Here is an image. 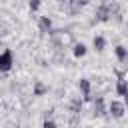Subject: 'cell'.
<instances>
[{
    "label": "cell",
    "instance_id": "6da1fadb",
    "mask_svg": "<svg viewBox=\"0 0 128 128\" xmlns=\"http://www.w3.org/2000/svg\"><path fill=\"white\" fill-rule=\"evenodd\" d=\"M94 16H96L98 22H108V20L112 18V12H110V8H108V2H104L102 6H98L96 12H94Z\"/></svg>",
    "mask_w": 128,
    "mask_h": 128
},
{
    "label": "cell",
    "instance_id": "7a4b0ae2",
    "mask_svg": "<svg viewBox=\"0 0 128 128\" xmlns=\"http://www.w3.org/2000/svg\"><path fill=\"white\" fill-rule=\"evenodd\" d=\"M10 68H12V52L4 50L0 54V72H8Z\"/></svg>",
    "mask_w": 128,
    "mask_h": 128
},
{
    "label": "cell",
    "instance_id": "3957f363",
    "mask_svg": "<svg viewBox=\"0 0 128 128\" xmlns=\"http://www.w3.org/2000/svg\"><path fill=\"white\" fill-rule=\"evenodd\" d=\"M108 110H110V114H112L114 118H122V116H124V112H126V106H124L122 102H118V100H112Z\"/></svg>",
    "mask_w": 128,
    "mask_h": 128
},
{
    "label": "cell",
    "instance_id": "277c9868",
    "mask_svg": "<svg viewBox=\"0 0 128 128\" xmlns=\"http://www.w3.org/2000/svg\"><path fill=\"white\" fill-rule=\"evenodd\" d=\"M114 52H116V58H118L122 64H128V48H126V46L118 44V46L114 48Z\"/></svg>",
    "mask_w": 128,
    "mask_h": 128
},
{
    "label": "cell",
    "instance_id": "5b68a950",
    "mask_svg": "<svg viewBox=\"0 0 128 128\" xmlns=\"http://www.w3.org/2000/svg\"><path fill=\"white\" fill-rule=\"evenodd\" d=\"M38 30H40L42 34L50 32V30H52V20H50L48 16H42V18L38 20Z\"/></svg>",
    "mask_w": 128,
    "mask_h": 128
},
{
    "label": "cell",
    "instance_id": "8992f818",
    "mask_svg": "<svg viewBox=\"0 0 128 128\" xmlns=\"http://www.w3.org/2000/svg\"><path fill=\"white\" fill-rule=\"evenodd\" d=\"M128 92V80L124 78V76H120L118 80H116V94L118 96H124Z\"/></svg>",
    "mask_w": 128,
    "mask_h": 128
},
{
    "label": "cell",
    "instance_id": "52a82bcc",
    "mask_svg": "<svg viewBox=\"0 0 128 128\" xmlns=\"http://www.w3.org/2000/svg\"><path fill=\"white\" fill-rule=\"evenodd\" d=\"M78 86H80V92H82V96H84V100H92V96H90V80H86V78H82Z\"/></svg>",
    "mask_w": 128,
    "mask_h": 128
},
{
    "label": "cell",
    "instance_id": "ba28073f",
    "mask_svg": "<svg viewBox=\"0 0 128 128\" xmlns=\"http://www.w3.org/2000/svg\"><path fill=\"white\" fill-rule=\"evenodd\" d=\"M94 114L96 116H106V108H104V100L98 96L96 100H94Z\"/></svg>",
    "mask_w": 128,
    "mask_h": 128
},
{
    "label": "cell",
    "instance_id": "9c48e42d",
    "mask_svg": "<svg viewBox=\"0 0 128 128\" xmlns=\"http://www.w3.org/2000/svg\"><path fill=\"white\" fill-rule=\"evenodd\" d=\"M68 110H70L72 114H80V112H82V100H80V98H74V100H70V104H68Z\"/></svg>",
    "mask_w": 128,
    "mask_h": 128
},
{
    "label": "cell",
    "instance_id": "30bf717a",
    "mask_svg": "<svg viewBox=\"0 0 128 128\" xmlns=\"http://www.w3.org/2000/svg\"><path fill=\"white\" fill-rule=\"evenodd\" d=\"M80 8H82V6H80L76 0H68V4H66V10H68L70 16H76V14L80 12Z\"/></svg>",
    "mask_w": 128,
    "mask_h": 128
},
{
    "label": "cell",
    "instance_id": "8fae6325",
    "mask_svg": "<svg viewBox=\"0 0 128 128\" xmlns=\"http://www.w3.org/2000/svg\"><path fill=\"white\" fill-rule=\"evenodd\" d=\"M72 52H74V56H76V58H82V56L88 52V48H86L82 42H78V44H74V50H72Z\"/></svg>",
    "mask_w": 128,
    "mask_h": 128
},
{
    "label": "cell",
    "instance_id": "7c38bea8",
    "mask_svg": "<svg viewBox=\"0 0 128 128\" xmlns=\"http://www.w3.org/2000/svg\"><path fill=\"white\" fill-rule=\"evenodd\" d=\"M92 44H94V48H96L98 52H102V50H104V46H106V40H104V36H94Z\"/></svg>",
    "mask_w": 128,
    "mask_h": 128
},
{
    "label": "cell",
    "instance_id": "4fadbf2b",
    "mask_svg": "<svg viewBox=\"0 0 128 128\" xmlns=\"http://www.w3.org/2000/svg\"><path fill=\"white\" fill-rule=\"evenodd\" d=\"M44 92H46V86H44L42 82H36V84H34V96H42Z\"/></svg>",
    "mask_w": 128,
    "mask_h": 128
},
{
    "label": "cell",
    "instance_id": "5bb4252c",
    "mask_svg": "<svg viewBox=\"0 0 128 128\" xmlns=\"http://www.w3.org/2000/svg\"><path fill=\"white\" fill-rule=\"evenodd\" d=\"M40 4H42V0H28V6H30V12H36V10L40 8Z\"/></svg>",
    "mask_w": 128,
    "mask_h": 128
},
{
    "label": "cell",
    "instance_id": "9a60e30c",
    "mask_svg": "<svg viewBox=\"0 0 128 128\" xmlns=\"http://www.w3.org/2000/svg\"><path fill=\"white\" fill-rule=\"evenodd\" d=\"M42 128H58V126H56V122H54V120H50V118H48V120H44Z\"/></svg>",
    "mask_w": 128,
    "mask_h": 128
},
{
    "label": "cell",
    "instance_id": "2e32d148",
    "mask_svg": "<svg viewBox=\"0 0 128 128\" xmlns=\"http://www.w3.org/2000/svg\"><path fill=\"white\" fill-rule=\"evenodd\" d=\"M80 6H86V4H90V0H76Z\"/></svg>",
    "mask_w": 128,
    "mask_h": 128
},
{
    "label": "cell",
    "instance_id": "e0dca14e",
    "mask_svg": "<svg viewBox=\"0 0 128 128\" xmlns=\"http://www.w3.org/2000/svg\"><path fill=\"white\" fill-rule=\"evenodd\" d=\"M122 104H124V106H128V92L124 94V102H122Z\"/></svg>",
    "mask_w": 128,
    "mask_h": 128
},
{
    "label": "cell",
    "instance_id": "ac0fdd59",
    "mask_svg": "<svg viewBox=\"0 0 128 128\" xmlns=\"http://www.w3.org/2000/svg\"><path fill=\"white\" fill-rule=\"evenodd\" d=\"M126 36H128V32H126Z\"/></svg>",
    "mask_w": 128,
    "mask_h": 128
}]
</instances>
